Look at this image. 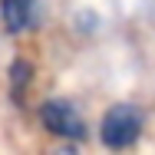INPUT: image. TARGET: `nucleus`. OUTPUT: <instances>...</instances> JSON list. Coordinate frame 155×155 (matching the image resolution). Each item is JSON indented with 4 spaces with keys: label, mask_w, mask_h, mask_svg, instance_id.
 Listing matches in <instances>:
<instances>
[{
    "label": "nucleus",
    "mask_w": 155,
    "mask_h": 155,
    "mask_svg": "<svg viewBox=\"0 0 155 155\" xmlns=\"http://www.w3.org/2000/svg\"><path fill=\"white\" fill-rule=\"evenodd\" d=\"M36 17V0H0V20L7 33H27Z\"/></svg>",
    "instance_id": "3"
},
{
    "label": "nucleus",
    "mask_w": 155,
    "mask_h": 155,
    "mask_svg": "<svg viewBox=\"0 0 155 155\" xmlns=\"http://www.w3.org/2000/svg\"><path fill=\"white\" fill-rule=\"evenodd\" d=\"M30 73H33V66L27 60H17L13 66H10V83H13V96H17V99H20L23 89L30 86Z\"/></svg>",
    "instance_id": "4"
},
{
    "label": "nucleus",
    "mask_w": 155,
    "mask_h": 155,
    "mask_svg": "<svg viewBox=\"0 0 155 155\" xmlns=\"http://www.w3.org/2000/svg\"><path fill=\"white\" fill-rule=\"evenodd\" d=\"M40 122H43V129H46L50 135H60V139L79 142V139L89 135V129L83 122L79 109H76L69 99H46V102L40 106Z\"/></svg>",
    "instance_id": "2"
},
{
    "label": "nucleus",
    "mask_w": 155,
    "mask_h": 155,
    "mask_svg": "<svg viewBox=\"0 0 155 155\" xmlns=\"http://www.w3.org/2000/svg\"><path fill=\"white\" fill-rule=\"evenodd\" d=\"M142 125H145V116L139 106L132 102H116L102 112V122H99V139L106 149H132L142 135Z\"/></svg>",
    "instance_id": "1"
}]
</instances>
